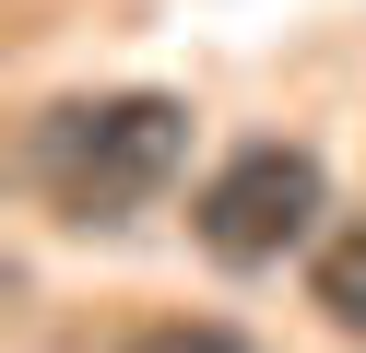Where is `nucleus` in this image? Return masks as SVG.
<instances>
[{"label": "nucleus", "instance_id": "1", "mask_svg": "<svg viewBox=\"0 0 366 353\" xmlns=\"http://www.w3.org/2000/svg\"><path fill=\"white\" fill-rule=\"evenodd\" d=\"M189 165V106L177 94H59L24 130V177L59 224H130Z\"/></svg>", "mask_w": 366, "mask_h": 353}, {"label": "nucleus", "instance_id": "3", "mask_svg": "<svg viewBox=\"0 0 366 353\" xmlns=\"http://www.w3.org/2000/svg\"><path fill=\"white\" fill-rule=\"evenodd\" d=\"M307 295H319V318H331L342 342H366V224H342L331 247H319V271H307Z\"/></svg>", "mask_w": 366, "mask_h": 353}, {"label": "nucleus", "instance_id": "4", "mask_svg": "<svg viewBox=\"0 0 366 353\" xmlns=\"http://www.w3.org/2000/svg\"><path fill=\"white\" fill-rule=\"evenodd\" d=\"M119 353H260V342L224 329V318H154V329H130Z\"/></svg>", "mask_w": 366, "mask_h": 353}, {"label": "nucleus", "instance_id": "2", "mask_svg": "<svg viewBox=\"0 0 366 353\" xmlns=\"http://www.w3.org/2000/svg\"><path fill=\"white\" fill-rule=\"evenodd\" d=\"M319 153L307 141H237V153L201 177V200H189V235L224 259V271H272L284 247H307V224H319Z\"/></svg>", "mask_w": 366, "mask_h": 353}]
</instances>
